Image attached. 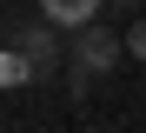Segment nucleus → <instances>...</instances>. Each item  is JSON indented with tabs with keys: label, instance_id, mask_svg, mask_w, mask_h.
Segmentation results:
<instances>
[{
	"label": "nucleus",
	"instance_id": "f257e3e1",
	"mask_svg": "<svg viewBox=\"0 0 146 133\" xmlns=\"http://www.w3.org/2000/svg\"><path fill=\"white\" fill-rule=\"evenodd\" d=\"M13 40H20V53L33 60V80H46V73L60 67V47H53V20H40V27H20Z\"/></svg>",
	"mask_w": 146,
	"mask_h": 133
},
{
	"label": "nucleus",
	"instance_id": "f03ea898",
	"mask_svg": "<svg viewBox=\"0 0 146 133\" xmlns=\"http://www.w3.org/2000/svg\"><path fill=\"white\" fill-rule=\"evenodd\" d=\"M73 60H80V73H93V67H113L119 60V40L106 33V27H80V40H73Z\"/></svg>",
	"mask_w": 146,
	"mask_h": 133
},
{
	"label": "nucleus",
	"instance_id": "7ed1b4c3",
	"mask_svg": "<svg viewBox=\"0 0 146 133\" xmlns=\"http://www.w3.org/2000/svg\"><path fill=\"white\" fill-rule=\"evenodd\" d=\"M100 13V0H40V20H53V27H66V33H80V27Z\"/></svg>",
	"mask_w": 146,
	"mask_h": 133
},
{
	"label": "nucleus",
	"instance_id": "20e7f679",
	"mask_svg": "<svg viewBox=\"0 0 146 133\" xmlns=\"http://www.w3.org/2000/svg\"><path fill=\"white\" fill-rule=\"evenodd\" d=\"M20 80H33V60L20 47H7V53H0V87H20Z\"/></svg>",
	"mask_w": 146,
	"mask_h": 133
},
{
	"label": "nucleus",
	"instance_id": "39448f33",
	"mask_svg": "<svg viewBox=\"0 0 146 133\" xmlns=\"http://www.w3.org/2000/svg\"><path fill=\"white\" fill-rule=\"evenodd\" d=\"M126 53H133V60H146V20H133V27H126Z\"/></svg>",
	"mask_w": 146,
	"mask_h": 133
}]
</instances>
